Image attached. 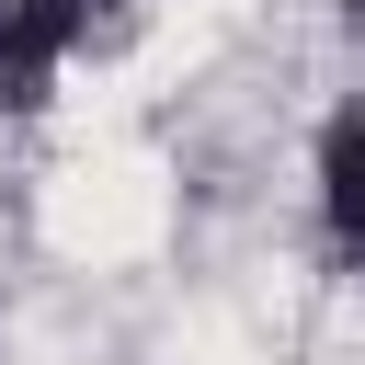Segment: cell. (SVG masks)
Returning <instances> with one entry per match:
<instances>
[{"label": "cell", "mask_w": 365, "mask_h": 365, "mask_svg": "<svg viewBox=\"0 0 365 365\" xmlns=\"http://www.w3.org/2000/svg\"><path fill=\"white\" fill-rule=\"evenodd\" d=\"M171 217H182V182H171V160H160V148H125V137H103V148H68V160L46 171V194H34V228H46V251H57V262H91V274H114V262H148V251L171 240Z\"/></svg>", "instance_id": "6da1fadb"}]
</instances>
